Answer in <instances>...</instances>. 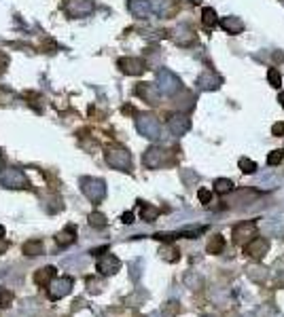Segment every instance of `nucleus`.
<instances>
[{"mask_svg":"<svg viewBox=\"0 0 284 317\" xmlns=\"http://www.w3.org/2000/svg\"><path fill=\"white\" fill-rule=\"evenodd\" d=\"M0 184L5 186V189H11V191H21V189H28L30 186V180L28 176L23 174V169L19 167H5L0 171Z\"/></svg>","mask_w":284,"mask_h":317,"instance_id":"f257e3e1","label":"nucleus"},{"mask_svg":"<svg viewBox=\"0 0 284 317\" xmlns=\"http://www.w3.org/2000/svg\"><path fill=\"white\" fill-rule=\"evenodd\" d=\"M81 191L85 193V197H87L89 201L100 203V201L104 199V195H106V184L100 178H83L81 180Z\"/></svg>","mask_w":284,"mask_h":317,"instance_id":"f03ea898","label":"nucleus"},{"mask_svg":"<svg viewBox=\"0 0 284 317\" xmlns=\"http://www.w3.org/2000/svg\"><path fill=\"white\" fill-rule=\"evenodd\" d=\"M155 87H157V91L163 95H174L180 89V78L174 74V72L161 68L157 72V85H155Z\"/></svg>","mask_w":284,"mask_h":317,"instance_id":"7ed1b4c3","label":"nucleus"},{"mask_svg":"<svg viewBox=\"0 0 284 317\" xmlns=\"http://www.w3.org/2000/svg\"><path fill=\"white\" fill-rule=\"evenodd\" d=\"M136 127H138V131L149 140H157L161 136V125L153 114H140L136 119Z\"/></svg>","mask_w":284,"mask_h":317,"instance_id":"20e7f679","label":"nucleus"},{"mask_svg":"<svg viewBox=\"0 0 284 317\" xmlns=\"http://www.w3.org/2000/svg\"><path fill=\"white\" fill-rule=\"evenodd\" d=\"M106 163L112 169H121V171H130L132 167V156L125 148H110L106 152Z\"/></svg>","mask_w":284,"mask_h":317,"instance_id":"39448f33","label":"nucleus"},{"mask_svg":"<svg viewBox=\"0 0 284 317\" xmlns=\"http://www.w3.org/2000/svg\"><path fill=\"white\" fill-rule=\"evenodd\" d=\"M73 292V277H55L47 285V296L49 300H60Z\"/></svg>","mask_w":284,"mask_h":317,"instance_id":"423d86ee","label":"nucleus"},{"mask_svg":"<svg viewBox=\"0 0 284 317\" xmlns=\"http://www.w3.org/2000/svg\"><path fill=\"white\" fill-rule=\"evenodd\" d=\"M64 9L70 17H87L93 11V0H66Z\"/></svg>","mask_w":284,"mask_h":317,"instance_id":"0eeeda50","label":"nucleus"},{"mask_svg":"<svg viewBox=\"0 0 284 317\" xmlns=\"http://www.w3.org/2000/svg\"><path fill=\"white\" fill-rule=\"evenodd\" d=\"M127 9L136 19H149L153 13L151 0H127Z\"/></svg>","mask_w":284,"mask_h":317,"instance_id":"6e6552de","label":"nucleus"},{"mask_svg":"<svg viewBox=\"0 0 284 317\" xmlns=\"http://www.w3.org/2000/svg\"><path fill=\"white\" fill-rule=\"evenodd\" d=\"M254 233H257V222H252V220L242 222V224H238L233 228V241L235 243H246L248 239L254 237Z\"/></svg>","mask_w":284,"mask_h":317,"instance_id":"1a4fd4ad","label":"nucleus"},{"mask_svg":"<svg viewBox=\"0 0 284 317\" xmlns=\"http://www.w3.org/2000/svg\"><path fill=\"white\" fill-rule=\"evenodd\" d=\"M119 269H121V260L112 254H104L100 260H98V271H100V275H115Z\"/></svg>","mask_w":284,"mask_h":317,"instance_id":"9d476101","label":"nucleus"},{"mask_svg":"<svg viewBox=\"0 0 284 317\" xmlns=\"http://www.w3.org/2000/svg\"><path fill=\"white\" fill-rule=\"evenodd\" d=\"M119 68H121V72H125V74L138 76V74L145 72V62L138 60V57H121V60H119Z\"/></svg>","mask_w":284,"mask_h":317,"instance_id":"9b49d317","label":"nucleus"},{"mask_svg":"<svg viewBox=\"0 0 284 317\" xmlns=\"http://www.w3.org/2000/svg\"><path fill=\"white\" fill-rule=\"evenodd\" d=\"M168 125H170V131H172L174 136H184L189 131L191 121H189L187 114H172L170 121H168Z\"/></svg>","mask_w":284,"mask_h":317,"instance_id":"f8f14e48","label":"nucleus"},{"mask_svg":"<svg viewBox=\"0 0 284 317\" xmlns=\"http://www.w3.org/2000/svg\"><path fill=\"white\" fill-rule=\"evenodd\" d=\"M55 275H58V269L49 265V267H42V269L34 271V277H32V281H34L38 287H47V285L55 279Z\"/></svg>","mask_w":284,"mask_h":317,"instance_id":"ddd939ff","label":"nucleus"},{"mask_svg":"<svg viewBox=\"0 0 284 317\" xmlns=\"http://www.w3.org/2000/svg\"><path fill=\"white\" fill-rule=\"evenodd\" d=\"M197 85H200V89H204V91H217L221 85H223V78L219 74H215V72L206 70L204 74L197 78Z\"/></svg>","mask_w":284,"mask_h":317,"instance_id":"4468645a","label":"nucleus"},{"mask_svg":"<svg viewBox=\"0 0 284 317\" xmlns=\"http://www.w3.org/2000/svg\"><path fill=\"white\" fill-rule=\"evenodd\" d=\"M267 250H269V243L265 239H261V237H254L250 243L244 246V252L248 256H252V258H263L267 254Z\"/></svg>","mask_w":284,"mask_h":317,"instance_id":"2eb2a0df","label":"nucleus"},{"mask_svg":"<svg viewBox=\"0 0 284 317\" xmlns=\"http://www.w3.org/2000/svg\"><path fill=\"white\" fill-rule=\"evenodd\" d=\"M142 161H145V165L147 167H159L163 161H165V150H161V148H149L147 152H145V158H142Z\"/></svg>","mask_w":284,"mask_h":317,"instance_id":"dca6fc26","label":"nucleus"},{"mask_svg":"<svg viewBox=\"0 0 284 317\" xmlns=\"http://www.w3.org/2000/svg\"><path fill=\"white\" fill-rule=\"evenodd\" d=\"M221 25H223V30L227 32V34H242L244 32V21L240 19V17H225L223 21H221Z\"/></svg>","mask_w":284,"mask_h":317,"instance_id":"f3484780","label":"nucleus"},{"mask_svg":"<svg viewBox=\"0 0 284 317\" xmlns=\"http://www.w3.org/2000/svg\"><path fill=\"white\" fill-rule=\"evenodd\" d=\"M75 239H77V228H75V226H68V228H64V230H62V233L55 235V243H58L60 248L73 246Z\"/></svg>","mask_w":284,"mask_h":317,"instance_id":"a211bd4d","label":"nucleus"},{"mask_svg":"<svg viewBox=\"0 0 284 317\" xmlns=\"http://www.w3.org/2000/svg\"><path fill=\"white\" fill-rule=\"evenodd\" d=\"M23 254L26 256H42V254H45V246H42V241H26L23 243Z\"/></svg>","mask_w":284,"mask_h":317,"instance_id":"6ab92c4d","label":"nucleus"},{"mask_svg":"<svg viewBox=\"0 0 284 317\" xmlns=\"http://www.w3.org/2000/svg\"><path fill=\"white\" fill-rule=\"evenodd\" d=\"M159 216V209L157 207H153V205H149V203H142L140 205V218L145 220V222H153L155 218Z\"/></svg>","mask_w":284,"mask_h":317,"instance_id":"aec40b11","label":"nucleus"},{"mask_svg":"<svg viewBox=\"0 0 284 317\" xmlns=\"http://www.w3.org/2000/svg\"><path fill=\"white\" fill-rule=\"evenodd\" d=\"M202 19H204V25L212 30V28L217 25V13H215V9H208L206 7L204 13H202Z\"/></svg>","mask_w":284,"mask_h":317,"instance_id":"412c9836","label":"nucleus"},{"mask_svg":"<svg viewBox=\"0 0 284 317\" xmlns=\"http://www.w3.org/2000/svg\"><path fill=\"white\" fill-rule=\"evenodd\" d=\"M223 246H225L223 235H215V237L210 239V243H208V252H210V254H219V252L223 250Z\"/></svg>","mask_w":284,"mask_h":317,"instance_id":"4be33fe9","label":"nucleus"},{"mask_svg":"<svg viewBox=\"0 0 284 317\" xmlns=\"http://www.w3.org/2000/svg\"><path fill=\"white\" fill-rule=\"evenodd\" d=\"M89 224H91L93 228H104V226H106V218H104V214H100V212H93V214H89Z\"/></svg>","mask_w":284,"mask_h":317,"instance_id":"5701e85b","label":"nucleus"},{"mask_svg":"<svg viewBox=\"0 0 284 317\" xmlns=\"http://www.w3.org/2000/svg\"><path fill=\"white\" fill-rule=\"evenodd\" d=\"M13 300H15V294H13L11 290H0V307L9 309L13 305Z\"/></svg>","mask_w":284,"mask_h":317,"instance_id":"b1692460","label":"nucleus"},{"mask_svg":"<svg viewBox=\"0 0 284 317\" xmlns=\"http://www.w3.org/2000/svg\"><path fill=\"white\" fill-rule=\"evenodd\" d=\"M231 189H233L231 180H225V178H221V180H217V182H215V191H217V193H221V195L229 193Z\"/></svg>","mask_w":284,"mask_h":317,"instance_id":"393cba45","label":"nucleus"},{"mask_svg":"<svg viewBox=\"0 0 284 317\" xmlns=\"http://www.w3.org/2000/svg\"><path fill=\"white\" fill-rule=\"evenodd\" d=\"M267 78H269V85H272V87H280L282 85V76H280V72L276 68H269Z\"/></svg>","mask_w":284,"mask_h":317,"instance_id":"a878e982","label":"nucleus"},{"mask_svg":"<svg viewBox=\"0 0 284 317\" xmlns=\"http://www.w3.org/2000/svg\"><path fill=\"white\" fill-rule=\"evenodd\" d=\"M240 167H242V171H246V174H254L257 163H252L250 158H240Z\"/></svg>","mask_w":284,"mask_h":317,"instance_id":"bb28decb","label":"nucleus"},{"mask_svg":"<svg viewBox=\"0 0 284 317\" xmlns=\"http://www.w3.org/2000/svg\"><path fill=\"white\" fill-rule=\"evenodd\" d=\"M282 158H284V150H274L272 154L267 156V163H269V165H278Z\"/></svg>","mask_w":284,"mask_h":317,"instance_id":"cd10ccee","label":"nucleus"},{"mask_svg":"<svg viewBox=\"0 0 284 317\" xmlns=\"http://www.w3.org/2000/svg\"><path fill=\"white\" fill-rule=\"evenodd\" d=\"M197 197H200V201H202L204 205H208V203H210V199H212L210 191H206V189H200V193H197Z\"/></svg>","mask_w":284,"mask_h":317,"instance_id":"c85d7f7f","label":"nucleus"},{"mask_svg":"<svg viewBox=\"0 0 284 317\" xmlns=\"http://www.w3.org/2000/svg\"><path fill=\"white\" fill-rule=\"evenodd\" d=\"M272 131L276 134V136H284V123H278V125H274V129Z\"/></svg>","mask_w":284,"mask_h":317,"instance_id":"c756f323","label":"nucleus"},{"mask_svg":"<svg viewBox=\"0 0 284 317\" xmlns=\"http://www.w3.org/2000/svg\"><path fill=\"white\" fill-rule=\"evenodd\" d=\"M123 222H125V224H132V222H134V214H132V212L123 214Z\"/></svg>","mask_w":284,"mask_h":317,"instance_id":"7c9ffc66","label":"nucleus"},{"mask_svg":"<svg viewBox=\"0 0 284 317\" xmlns=\"http://www.w3.org/2000/svg\"><path fill=\"white\" fill-rule=\"evenodd\" d=\"M7 250H9V243H7L3 237H0V254H5Z\"/></svg>","mask_w":284,"mask_h":317,"instance_id":"2f4dec72","label":"nucleus"},{"mask_svg":"<svg viewBox=\"0 0 284 317\" xmlns=\"http://www.w3.org/2000/svg\"><path fill=\"white\" fill-rule=\"evenodd\" d=\"M278 102H280V104H282V106H284V91H282V93H280V95H278Z\"/></svg>","mask_w":284,"mask_h":317,"instance_id":"473e14b6","label":"nucleus"},{"mask_svg":"<svg viewBox=\"0 0 284 317\" xmlns=\"http://www.w3.org/2000/svg\"><path fill=\"white\" fill-rule=\"evenodd\" d=\"M5 235V226H0V237H3Z\"/></svg>","mask_w":284,"mask_h":317,"instance_id":"72a5a7b5","label":"nucleus"}]
</instances>
